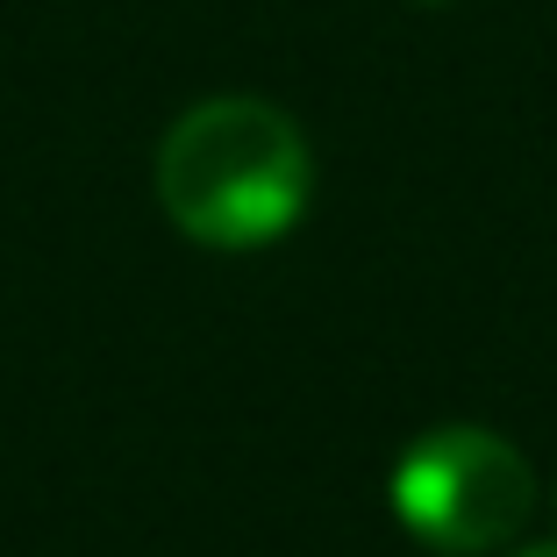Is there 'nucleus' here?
Segmentation results:
<instances>
[{
	"label": "nucleus",
	"instance_id": "7ed1b4c3",
	"mask_svg": "<svg viewBox=\"0 0 557 557\" xmlns=\"http://www.w3.org/2000/svg\"><path fill=\"white\" fill-rule=\"evenodd\" d=\"M522 557H557V543H536V550H522Z\"/></svg>",
	"mask_w": 557,
	"mask_h": 557
},
{
	"label": "nucleus",
	"instance_id": "20e7f679",
	"mask_svg": "<svg viewBox=\"0 0 557 557\" xmlns=\"http://www.w3.org/2000/svg\"><path fill=\"white\" fill-rule=\"evenodd\" d=\"M422 8H443V0H422Z\"/></svg>",
	"mask_w": 557,
	"mask_h": 557
},
{
	"label": "nucleus",
	"instance_id": "f03ea898",
	"mask_svg": "<svg viewBox=\"0 0 557 557\" xmlns=\"http://www.w3.org/2000/svg\"><path fill=\"white\" fill-rule=\"evenodd\" d=\"M394 515L443 557L500 550L536 515V472L508 436L443 422L394 465Z\"/></svg>",
	"mask_w": 557,
	"mask_h": 557
},
{
	"label": "nucleus",
	"instance_id": "f257e3e1",
	"mask_svg": "<svg viewBox=\"0 0 557 557\" xmlns=\"http://www.w3.org/2000/svg\"><path fill=\"white\" fill-rule=\"evenodd\" d=\"M314 158L272 100L222 94L186 108L158 144V200L200 250H264L308 214Z\"/></svg>",
	"mask_w": 557,
	"mask_h": 557
}]
</instances>
